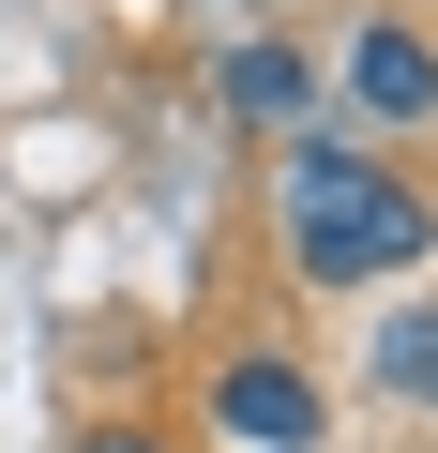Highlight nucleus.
Here are the masks:
<instances>
[{
	"label": "nucleus",
	"instance_id": "obj_5",
	"mask_svg": "<svg viewBox=\"0 0 438 453\" xmlns=\"http://www.w3.org/2000/svg\"><path fill=\"white\" fill-rule=\"evenodd\" d=\"M363 393H393L408 423H438V288H408V303L363 333Z\"/></svg>",
	"mask_w": 438,
	"mask_h": 453
},
{
	"label": "nucleus",
	"instance_id": "obj_3",
	"mask_svg": "<svg viewBox=\"0 0 438 453\" xmlns=\"http://www.w3.org/2000/svg\"><path fill=\"white\" fill-rule=\"evenodd\" d=\"M211 438H242V453H333V378L303 348H227L211 363Z\"/></svg>",
	"mask_w": 438,
	"mask_h": 453
},
{
	"label": "nucleus",
	"instance_id": "obj_1",
	"mask_svg": "<svg viewBox=\"0 0 438 453\" xmlns=\"http://www.w3.org/2000/svg\"><path fill=\"white\" fill-rule=\"evenodd\" d=\"M273 257H288V288H408L438 257V181L408 151L318 121L273 151Z\"/></svg>",
	"mask_w": 438,
	"mask_h": 453
},
{
	"label": "nucleus",
	"instance_id": "obj_4",
	"mask_svg": "<svg viewBox=\"0 0 438 453\" xmlns=\"http://www.w3.org/2000/svg\"><path fill=\"white\" fill-rule=\"evenodd\" d=\"M211 121H227V136H318L333 121V61H303L288 31H242V46H211Z\"/></svg>",
	"mask_w": 438,
	"mask_h": 453
},
{
	"label": "nucleus",
	"instance_id": "obj_2",
	"mask_svg": "<svg viewBox=\"0 0 438 453\" xmlns=\"http://www.w3.org/2000/svg\"><path fill=\"white\" fill-rule=\"evenodd\" d=\"M333 121L348 136H438V31L423 16H393V0H363L348 16V46H333Z\"/></svg>",
	"mask_w": 438,
	"mask_h": 453
},
{
	"label": "nucleus",
	"instance_id": "obj_6",
	"mask_svg": "<svg viewBox=\"0 0 438 453\" xmlns=\"http://www.w3.org/2000/svg\"><path fill=\"white\" fill-rule=\"evenodd\" d=\"M76 453H181L166 423H76Z\"/></svg>",
	"mask_w": 438,
	"mask_h": 453
}]
</instances>
